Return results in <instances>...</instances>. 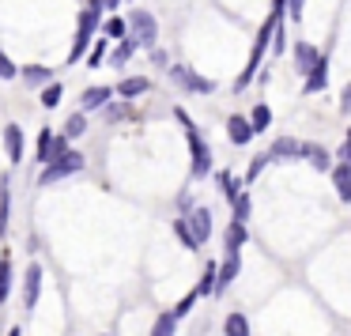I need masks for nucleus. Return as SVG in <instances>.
<instances>
[{
    "label": "nucleus",
    "instance_id": "obj_25",
    "mask_svg": "<svg viewBox=\"0 0 351 336\" xmlns=\"http://www.w3.org/2000/svg\"><path fill=\"white\" fill-rule=\"evenodd\" d=\"M250 212H253V200H250V193H242V197L234 200V223H242V227H245Z\"/></svg>",
    "mask_w": 351,
    "mask_h": 336
},
{
    "label": "nucleus",
    "instance_id": "obj_41",
    "mask_svg": "<svg viewBox=\"0 0 351 336\" xmlns=\"http://www.w3.org/2000/svg\"><path fill=\"white\" fill-rule=\"evenodd\" d=\"M283 8H287V0H272V19H276V23H280Z\"/></svg>",
    "mask_w": 351,
    "mask_h": 336
},
{
    "label": "nucleus",
    "instance_id": "obj_15",
    "mask_svg": "<svg viewBox=\"0 0 351 336\" xmlns=\"http://www.w3.org/2000/svg\"><path fill=\"white\" fill-rule=\"evenodd\" d=\"M302 159L317 170H328V152L321 144H302Z\"/></svg>",
    "mask_w": 351,
    "mask_h": 336
},
{
    "label": "nucleus",
    "instance_id": "obj_19",
    "mask_svg": "<svg viewBox=\"0 0 351 336\" xmlns=\"http://www.w3.org/2000/svg\"><path fill=\"white\" fill-rule=\"evenodd\" d=\"M8 291H12V257L0 250V302L8 298Z\"/></svg>",
    "mask_w": 351,
    "mask_h": 336
},
{
    "label": "nucleus",
    "instance_id": "obj_10",
    "mask_svg": "<svg viewBox=\"0 0 351 336\" xmlns=\"http://www.w3.org/2000/svg\"><path fill=\"white\" fill-rule=\"evenodd\" d=\"M238 268H242V261H238V253H227V261H223V268H219V276H215V291H227L230 283H234V276H238Z\"/></svg>",
    "mask_w": 351,
    "mask_h": 336
},
{
    "label": "nucleus",
    "instance_id": "obj_42",
    "mask_svg": "<svg viewBox=\"0 0 351 336\" xmlns=\"http://www.w3.org/2000/svg\"><path fill=\"white\" fill-rule=\"evenodd\" d=\"M302 16V0H291V19H298Z\"/></svg>",
    "mask_w": 351,
    "mask_h": 336
},
{
    "label": "nucleus",
    "instance_id": "obj_4",
    "mask_svg": "<svg viewBox=\"0 0 351 336\" xmlns=\"http://www.w3.org/2000/svg\"><path fill=\"white\" fill-rule=\"evenodd\" d=\"M80 170H84V155L69 152V155L53 159L46 170H42V185H53V182H61V178H69V174H80Z\"/></svg>",
    "mask_w": 351,
    "mask_h": 336
},
{
    "label": "nucleus",
    "instance_id": "obj_43",
    "mask_svg": "<svg viewBox=\"0 0 351 336\" xmlns=\"http://www.w3.org/2000/svg\"><path fill=\"white\" fill-rule=\"evenodd\" d=\"M8 336H23V328H19V325H16V328H12V333H8Z\"/></svg>",
    "mask_w": 351,
    "mask_h": 336
},
{
    "label": "nucleus",
    "instance_id": "obj_7",
    "mask_svg": "<svg viewBox=\"0 0 351 336\" xmlns=\"http://www.w3.org/2000/svg\"><path fill=\"white\" fill-rule=\"evenodd\" d=\"M189 230L197 235V242L204 245L208 238H212V212H208V208H193L189 212Z\"/></svg>",
    "mask_w": 351,
    "mask_h": 336
},
{
    "label": "nucleus",
    "instance_id": "obj_14",
    "mask_svg": "<svg viewBox=\"0 0 351 336\" xmlns=\"http://www.w3.org/2000/svg\"><path fill=\"white\" fill-rule=\"evenodd\" d=\"M174 328H178V313L162 310L159 317H155V325H152V336H174Z\"/></svg>",
    "mask_w": 351,
    "mask_h": 336
},
{
    "label": "nucleus",
    "instance_id": "obj_3",
    "mask_svg": "<svg viewBox=\"0 0 351 336\" xmlns=\"http://www.w3.org/2000/svg\"><path fill=\"white\" fill-rule=\"evenodd\" d=\"M276 27H280V23H276V19H268V23L261 27V34H257V46H253V57H250V64H245V72H242V76L234 80V87H238V91H242V87H245V84H250V80H253V72H257V64H261V57H265L268 42H272Z\"/></svg>",
    "mask_w": 351,
    "mask_h": 336
},
{
    "label": "nucleus",
    "instance_id": "obj_27",
    "mask_svg": "<svg viewBox=\"0 0 351 336\" xmlns=\"http://www.w3.org/2000/svg\"><path fill=\"white\" fill-rule=\"evenodd\" d=\"M49 152H53V129L38 132V163H49Z\"/></svg>",
    "mask_w": 351,
    "mask_h": 336
},
{
    "label": "nucleus",
    "instance_id": "obj_18",
    "mask_svg": "<svg viewBox=\"0 0 351 336\" xmlns=\"http://www.w3.org/2000/svg\"><path fill=\"white\" fill-rule=\"evenodd\" d=\"M147 87H152L147 80L132 76V80H121V84H117V95H121V99H136V95H144Z\"/></svg>",
    "mask_w": 351,
    "mask_h": 336
},
{
    "label": "nucleus",
    "instance_id": "obj_13",
    "mask_svg": "<svg viewBox=\"0 0 351 336\" xmlns=\"http://www.w3.org/2000/svg\"><path fill=\"white\" fill-rule=\"evenodd\" d=\"M295 155H302V144L291 136H280L272 144V152H268V159H295Z\"/></svg>",
    "mask_w": 351,
    "mask_h": 336
},
{
    "label": "nucleus",
    "instance_id": "obj_20",
    "mask_svg": "<svg viewBox=\"0 0 351 336\" xmlns=\"http://www.w3.org/2000/svg\"><path fill=\"white\" fill-rule=\"evenodd\" d=\"M223 333L227 336H250V321H245V313H230V317L223 321Z\"/></svg>",
    "mask_w": 351,
    "mask_h": 336
},
{
    "label": "nucleus",
    "instance_id": "obj_31",
    "mask_svg": "<svg viewBox=\"0 0 351 336\" xmlns=\"http://www.w3.org/2000/svg\"><path fill=\"white\" fill-rule=\"evenodd\" d=\"M61 95H64V91H61V84H49L46 91H42V106H46V110H53L57 102H61Z\"/></svg>",
    "mask_w": 351,
    "mask_h": 336
},
{
    "label": "nucleus",
    "instance_id": "obj_22",
    "mask_svg": "<svg viewBox=\"0 0 351 336\" xmlns=\"http://www.w3.org/2000/svg\"><path fill=\"white\" fill-rule=\"evenodd\" d=\"M23 80H27V84H49V80H53V72H49L46 64H27Z\"/></svg>",
    "mask_w": 351,
    "mask_h": 336
},
{
    "label": "nucleus",
    "instance_id": "obj_34",
    "mask_svg": "<svg viewBox=\"0 0 351 336\" xmlns=\"http://www.w3.org/2000/svg\"><path fill=\"white\" fill-rule=\"evenodd\" d=\"M102 31H106V38H125V19H106Z\"/></svg>",
    "mask_w": 351,
    "mask_h": 336
},
{
    "label": "nucleus",
    "instance_id": "obj_30",
    "mask_svg": "<svg viewBox=\"0 0 351 336\" xmlns=\"http://www.w3.org/2000/svg\"><path fill=\"white\" fill-rule=\"evenodd\" d=\"M268 121H272V114H268V106H253V132H265L268 129Z\"/></svg>",
    "mask_w": 351,
    "mask_h": 336
},
{
    "label": "nucleus",
    "instance_id": "obj_29",
    "mask_svg": "<svg viewBox=\"0 0 351 336\" xmlns=\"http://www.w3.org/2000/svg\"><path fill=\"white\" fill-rule=\"evenodd\" d=\"M132 53H136V42H132V34H129V38H125L121 46H117V53H114V64H117V69H121V64L129 61Z\"/></svg>",
    "mask_w": 351,
    "mask_h": 336
},
{
    "label": "nucleus",
    "instance_id": "obj_39",
    "mask_svg": "<svg viewBox=\"0 0 351 336\" xmlns=\"http://www.w3.org/2000/svg\"><path fill=\"white\" fill-rule=\"evenodd\" d=\"M340 163L351 167V129H348V140H343V147H340Z\"/></svg>",
    "mask_w": 351,
    "mask_h": 336
},
{
    "label": "nucleus",
    "instance_id": "obj_35",
    "mask_svg": "<svg viewBox=\"0 0 351 336\" xmlns=\"http://www.w3.org/2000/svg\"><path fill=\"white\" fill-rule=\"evenodd\" d=\"M16 76H19V69L8 61V53L0 49V80H16Z\"/></svg>",
    "mask_w": 351,
    "mask_h": 336
},
{
    "label": "nucleus",
    "instance_id": "obj_9",
    "mask_svg": "<svg viewBox=\"0 0 351 336\" xmlns=\"http://www.w3.org/2000/svg\"><path fill=\"white\" fill-rule=\"evenodd\" d=\"M4 147H8L12 163H23V129H19V125H8V129H4Z\"/></svg>",
    "mask_w": 351,
    "mask_h": 336
},
{
    "label": "nucleus",
    "instance_id": "obj_17",
    "mask_svg": "<svg viewBox=\"0 0 351 336\" xmlns=\"http://www.w3.org/2000/svg\"><path fill=\"white\" fill-rule=\"evenodd\" d=\"M110 95H114L110 87H87L84 99H80V102H84V110H99L102 102H110Z\"/></svg>",
    "mask_w": 351,
    "mask_h": 336
},
{
    "label": "nucleus",
    "instance_id": "obj_11",
    "mask_svg": "<svg viewBox=\"0 0 351 336\" xmlns=\"http://www.w3.org/2000/svg\"><path fill=\"white\" fill-rule=\"evenodd\" d=\"M227 132H230V140H234L238 147H242V144H250V140L257 136V132H253V125L245 121V117H238V114L227 121Z\"/></svg>",
    "mask_w": 351,
    "mask_h": 336
},
{
    "label": "nucleus",
    "instance_id": "obj_21",
    "mask_svg": "<svg viewBox=\"0 0 351 336\" xmlns=\"http://www.w3.org/2000/svg\"><path fill=\"white\" fill-rule=\"evenodd\" d=\"M325 72H328V64H325V57H321V61L313 64V72L306 76V95H310V91H321V87H325Z\"/></svg>",
    "mask_w": 351,
    "mask_h": 336
},
{
    "label": "nucleus",
    "instance_id": "obj_28",
    "mask_svg": "<svg viewBox=\"0 0 351 336\" xmlns=\"http://www.w3.org/2000/svg\"><path fill=\"white\" fill-rule=\"evenodd\" d=\"M84 129H87V117L84 114H72L69 125H64V136H69V140L72 136H84Z\"/></svg>",
    "mask_w": 351,
    "mask_h": 336
},
{
    "label": "nucleus",
    "instance_id": "obj_8",
    "mask_svg": "<svg viewBox=\"0 0 351 336\" xmlns=\"http://www.w3.org/2000/svg\"><path fill=\"white\" fill-rule=\"evenodd\" d=\"M38 287H42V268L27 265V276H23V306L27 310H34V302H38Z\"/></svg>",
    "mask_w": 351,
    "mask_h": 336
},
{
    "label": "nucleus",
    "instance_id": "obj_32",
    "mask_svg": "<svg viewBox=\"0 0 351 336\" xmlns=\"http://www.w3.org/2000/svg\"><path fill=\"white\" fill-rule=\"evenodd\" d=\"M219 185H223V197H227L230 204H234V200L242 197V193H238V182H234L230 174H219Z\"/></svg>",
    "mask_w": 351,
    "mask_h": 336
},
{
    "label": "nucleus",
    "instance_id": "obj_23",
    "mask_svg": "<svg viewBox=\"0 0 351 336\" xmlns=\"http://www.w3.org/2000/svg\"><path fill=\"white\" fill-rule=\"evenodd\" d=\"M250 238V230L242 227V223H230V230H227V253H238V245Z\"/></svg>",
    "mask_w": 351,
    "mask_h": 336
},
{
    "label": "nucleus",
    "instance_id": "obj_5",
    "mask_svg": "<svg viewBox=\"0 0 351 336\" xmlns=\"http://www.w3.org/2000/svg\"><path fill=\"white\" fill-rule=\"evenodd\" d=\"M129 27H132V42H136V46H155L159 27H155L152 12H129Z\"/></svg>",
    "mask_w": 351,
    "mask_h": 336
},
{
    "label": "nucleus",
    "instance_id": "obj_26",
    "mask_svg": "<svg viewBox=\"0 0 351 336\" xmlns=\"http://www.w3.org/2000/svg\"><path fill=\"white\" fill-rule=\"evenodd\" d=\"M8 230V178H0V235Z\"/></svg>",
    "mask_w": 351,
    "mask_h": 336
},
{
    "label": "nucleus",
    "instance_id": "obj_6",
    "mask_svg": "<svg viewBox=\"0 0 351 336\" xmlns=\"http://www.w3.org/2000/svg\"><path fill=\"white\" fill-rule=\"evenodd\" d=\"M170 80H174L178 87H185V91H197V95H212V91H215L212 80H204V76H197V72H189L185 64H174V69H170Z\"/></svg>",
    "mask_w": 351,
    "mask_h": 336
},
{
    "label": "nucleus",
    "instance_id": "obj_40",
    "mask_svg": "<svg viewBox=\"0 0 351 336\" xmlns=\"http://www.w3.org/2000/svg\"><path fill=\"white\" fill-rule=\"evenodd\" d=\"M340 110H343V114H351V84L343 87V95H340Z\"/></svg>",
    "mask_w": 351,
    "mask_h": 336
},
{
    "label": "nucleus",
    "instance_id": "obj_12",
    "mask_svg": "<svg viewBox=\"0 0 351 336\" xmlns=\"http://www.w3.org/2000/svg\"><path fill=\"white\" fill-rule=\"evenodd\" d=\"M317 61H321V53L310 46V42H298V46H295V64H298V72H306V76H310Z\"/></svg>",
    "mask_w": 351,
    "mask_h": 336
},
{
    "label": "nucleus",
    "instance_id": "obj_36",
    "mask_svg": "<svg viewBox=\"0 0 351 336\" xmlns=\"http://www.w3.org/2000/svg\"><path fill=\"white\" fill-rule=\"evenodd\" d=\"M197 298H200V295H197V291H189V295H185V298H182V302H178V306H174V313H178V317H185V313H189V310H193V306H197Z\"/></svg>",
    "mask_w": 351,
    "mask_h": 336
},
{
    "label": "nucleus",
    "instance_id": "obj_38",
    "mask_svg": "<svg viewBox=\"0 0 351 336\" xmlns=\"http://www.w3.org/2000/svg\"><path fill=\"white\" fill-rule=\"evenodd\" d=\"M265 163H268V155H261V159H253V167H250V174H245V182H253V178L265 170Z\"/></svg>",
    "mask_w": 351,
    "mask_h": 336
},
{
    "label": "nucleus",
    "instance_id": "obj_33",
    "mask_svg": "<svg viewBox=\"0 0 351 336\" xmlns=\"http://www.w3.org/2000/svg\"><path fill=\"white\" fill-rule=\"evenodd\" d=\"M212 291H215V268L208 265V268H204V276H200V287H197V295H212Z\"/></svg>",
    "mask_w": 351,
    "mask_h": 336
},
{
    "label": "nucleus",
    "instance_id": "obj_37",
    "mask_svg": "<svg viewBox=\"0 0 351 336\" xmlns=\"http://www.w3.org/2000/svg\"><path fill=\"white\" fill-rule=\"evenodd\" d=\"M102 57H106V42H95V49H91V57H87V64H99Z\"/></svg>",
    "mask_w": 351,
    "mask_h": 336
},
{
    "label": "nucleus",
    "instance_id": "obj_2",
    "mask_svg": "<svg viewBox=\"0 0 351 336\" xmlns=\"http://www.w3.org/2000/svg\"><path fill=\"white\" fill-rule=\"evenodd\" d=\"M99 19H102V4H99V0H91V4L80 12V31H76V46H72L69 61H80V57H84V49L91 46V34L99 31Z\"/></svg>",
    "mask_w": 351,
    "mask_h": 336
},
{
    "label": "nucleus",
    "instance_id": "obj_24",
    "mask_svg": "<svg viewBox=\"0 0 351 336\" xmlns=\"http://www.w3.org/2000/svg\"><path fill=\"white\" fill-rule=\"evenodd\" d=\"M174 235L182 238V245H189V250H200L197 235H193V230H189V219H174Z\"/></svg>",
    "mask_w": 351,
    "mask_h": 336
},
{
    "label": "nucleus",
    "instance_id": "obj_1",
    "mask_svg": "<svg viewBox=\"0 0 351 336\" xmlns=\"http://www.w3.org/2000/svg\"><path fill=\"white\" fill-rule=\"evenodd\" d=\"M178 121L185 125V136H189V147H193V178H204L208 170H212V152H208V144L200 140V129L189 121L185 110H178Z\"/></svg>",
    "mask_w": 351,
    "mask_h": 336
},
{
    "label": "nucleus",
    "instance_id": "obj_16",
    "mask_svg": "<svg viewBox=\"0 0 351 336\" xmlns=\"http://www.w3.org/2000/svg\"><path fill=\"white\" fill-rule=\"evenodd\" d=\"M332 185H336V193H340V200H351V167H336L332 170Z\"/></svg>",
    "mask_w": 351,
    "mask_h": 336
}]
</instances>
